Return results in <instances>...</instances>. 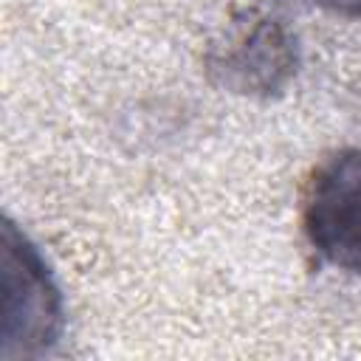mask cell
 Segmentation results:
<instances>
[{
	"instance_id": "277c9868",
	"label": "cell",
	"mask_w": 361,
	"mask_h": 361,
	"mask_svg": "<svg viewBox=\"0 0 361 361\" xmlns=\"http://www.w3.org/2000/svg\"><path fill=\"white\" fill-rule=\"evenodd\" d=\"M302 3L341 14V17H361V0H302Z\"/></svg>"
},
{
	"instance_id": "6da1fadb",
	"label": "cell",
	"mask_w": 361,
	"mask_h": 361,
	"mask_svg": "<svg viewBox=\"0 0 361 361\" xmlns=\"http://www.w3.org/2000/svg\"><path fill=\"white\" fill-rule=\"evenodd\" d=\"M209 79L248 99L279 96L299 71V42L282 17L248 6L214 34L203 56Z\"/></svg>"
},
{
	"instance_id": "3957f363",
	"label": "cell",
	"mask_w": 361,
	"mask_h": 361,
	"mask_svg": "<svg viewBox=\"0 0 361 361\" xmlns=\"http://www.w3.org/2000/svg\"><path fill=\"white\" fill-rule=\"evenodd\" d=\"M302 231L319 259L361 276V147H344L310 172Z\"/></svg>"
},
{
	"instance_id": "7a4b0ae2",
	"label": "cell",
	"mask_w": 361,
	"mask_h": 361,
	"mask_svg": "<svg viewBox=\"0 0 361 361\" xmlns=\"http://www.w3.org/2000/svg\"><path fill=\"white\" fill-rule=\"evenodd\" d=\"M3 327L0 358H39L62 336V293L39 248L11 223L3 226Z\"/></svg>"
}]
</instances>
